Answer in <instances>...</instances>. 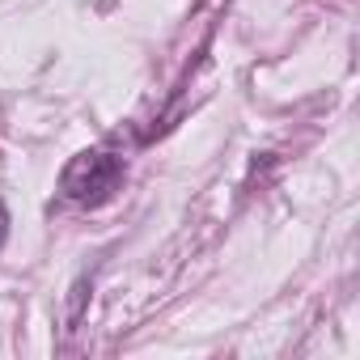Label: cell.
Returning a JSON list of instances; mask_svg holds the SVG:
<instances>
[{
	"label": "cell",
	"mask_w": 360,
	"mask_h": 360,
	"mask_svg": "<svg viewBox=\"0 0 360 360\" xmlns=\"http://www.w3.org/2000/svg\"><path fill=\"white\" fill-rule=\"evenodd\" d=\"M119 183H123V157H119L115 148H85V153H77V157L64 165V174H60L64 200L85 204V208L106 204V200L119 191Z\"/></svg>",
	"instance_id": "cell-1"
},
{
	"label": "cell",
	"mask_w": 360,
	"mask_h": 360,
	"mask_svg": "<svg viewBox=\"0 0 360 360\" xmlns=\"http://www.w3.org/2000/svg\"><path fill=\"white\" fill-rule=\"evenodd\" d=\"M5 233H9V212H5V204H0V242H5Z\"/></svg>",
	"instance_id": "cell-2"
}]
</instances>
